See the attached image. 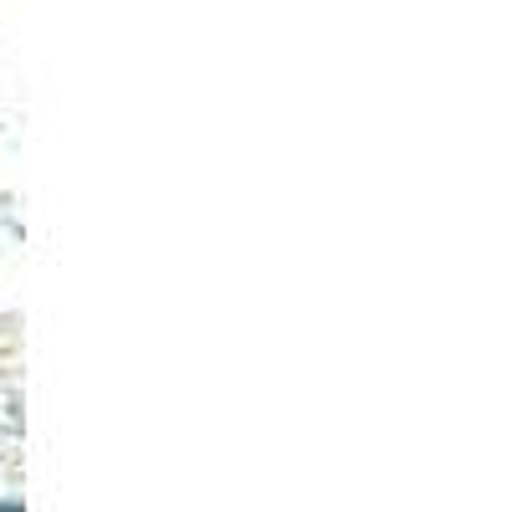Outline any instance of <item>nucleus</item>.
Returning a JSON list of instances; mask_svg holds the SVG:
<instances>
[{"mask_svg":"<svg viewBox=\"0 0 512 512\" xmlns=\"http://www.w3.org/2000/svg\"><path fill=\"white\" fill-rule=\"evenodd\" d=\"M0 512H21V502H0Z\"/></svg>","mask_w":512,"mask_h":512,"instance_id":"obj_1","label":"nucleus"}]
</instances>
